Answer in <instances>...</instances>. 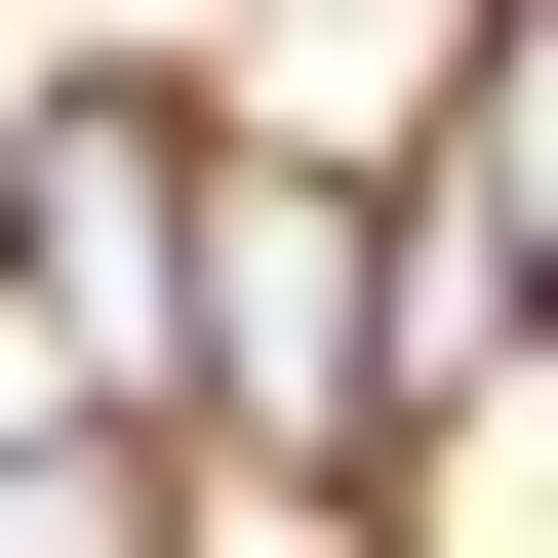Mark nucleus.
I'll list each match as a JSON object with an SVG mask.
<instances>
[{"label": "nucleus", "instance_id": "obj_1", "mask_svg": "<svg viewBox=\"0 0 558 558\" xmlns=\"http://www.w3.org/2000/svg\"><path fill=\"white\" fill-rule=\"evenodd\" d=\"M160 360H199V439H279V478H360V439H399V240H360V160H319V120H279V160H199Z\"/></svg>", "mask_w": 558, "mask_h": 558}, {"label": "nucleus", "instance_id": "obj_2", "mask_svg": "<svg viewBox=\"0 0 558 558\" xmlns=\"http://www.w3.org/2000/svg\"><path fill=\"white\" fill-rule=\"evenodd\" d=\"M160 240H199V81H40V160H0L40 399H160Z\"/></svg>", "mask_w": 558, "mask_h": 558}, {"label": "nucleus", "instance_id": "obj_3", "mask_svg": "<svg viewBox=\"0 0 558 558\" xmlns=\"http://www.w3.org/2000/svg\"><path fill=\"white\" fill-rule=\"evenodd\" d=\"M0 558H199V439L160 399H40V439H0Z\"/></svg>", "mask_w": 558, "mask_h": 558}]
</instances>
